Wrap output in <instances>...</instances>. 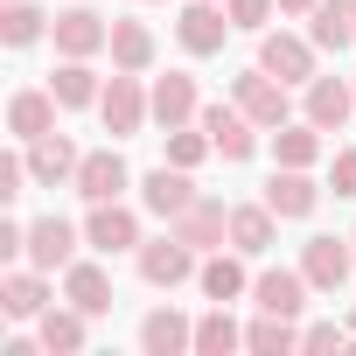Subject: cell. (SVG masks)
Masks as SVG:
<instances>
[{
    "mask_svg": "<svg viewBox=\"0 0 356 356\" xmlns=\"http://www.w3.org/2000/svg\"><path fill=\"white\" fill-rule=\"evenodd\" d=\"M147 112H154V98L140 91V70H119V77L98 91V119H105L112 140H133V133L147 126Z\"/></svg>",
    "mask_w": 356,
    "mask_h": 356,
    "instance_id": "cell-1",
    "label": "cell"
},
{
    "mask_svg": "<svg viewBox=\"0 0 356 356\" xmlns=\"http://www.w3.org/2000/svg\"><path fill=\"white\" fill-rule=\"evenodd\" d=\"M196 126L210 133V147H217L224 161H252V147H259V119H252L238 98H231V105H203Z\"/></svg>",
    "mask_w": 356,
    "mask_h": 356,
    "instance_id": "cell-2",
    "label": "cell"
},
{
    "mask_svg": "<svg viewBox=\"0 0 356 356\" xmlns=\"http://www.w3.org/2000/svg\"><path fill=\"white\" fill-rule=\"evenodd\" d=\"M231 29H238V22H231V8H217V0H189V8L175 15V35H182L189 56H217Z\"/></svg>",
    "mask_w": 356,
    "mask_h": 356,
    "instance_id": "cell-3",
    "label": "cell"
},
{
    "mask_svg": "<svg viewBox=\"0 0 356 356\" xmlns=\"http://www.w3.org/2000/svg\"><path fill=\"white\" fill-rule=\"evenodd\" d=\"M49 35H56L63 56H98V49H112V22H105L98 8H63V15L49 22Z\"/></svg>",
    "mask_w": 356,
    "mask_h": 356,
    "instance_id": "cell-4",
    "label": "cell"
},
{
    "mask_svg": "<svg viewBox=\"0 0 356 356\" xmlns=\"http://www.w3.org/2000/svg\"><path fill=\"white\" fill-rule=\"evenodd\" d=\"M84 245L91 252H140V217L126 210V203H91V217H84Z\"/></svg>",
    "mask_w": 356,
    "mask_h": 356,
    "instance_id": "cell-5",
    "label": "cell"
},
{
    "mask_svg": "<svg viewBox=\"0 0 356 356\" xmlns=\"http://www.w3.org/2000/svg\"><path fill=\"white\" fill-rule=\"evenodd\" d=\"M126 182H133V175H126V161H119L112 147L84 154V161H77V175H70V189H77L84 203H119V196H126Z\"/></svg>",
    "mask_w": 356,
    "mask_h": 356,
    "instance_id": "cell-6",
    "label": "cell"
},
{
    "mask_svg": "<svg viewBox=\"0 0 356 356\" xmlns=\"http://www.w3.org/2000/svg\"><path fill=\"white\" fill-rule=\"evenodd\" d=\"M231 98H238L259 126H286V77H273L266 63H259V70H245V77L231 84Z\"/></svg>",
    "mask_w": 356,
    "mask_h": 356,
    "instance_id": "cell-7",
    "label": "cell"
},
{
    "mask_svg": "<svg viewBox=\"0 0 356 356\" xmlns=\"http://www.w3.org/2000/svg\"><path fill=\"white\" fill-rule=\"evenodd\" d=\"M196 273V245H182V238H154V245H140V280L147 286H182Z\"/></svg>",
    "mask_w": 356,
    "mask_h": 356,
    "instance_id": "cell-8",
    "label": "cell"
},
{
    "mask_svg": "<svg viewBox=\"0 0 356 356\" xmlns=\"http://www.w3.org/2000/svg\"><path fill=\"white\" fill-rule=\"evenodd\" d=\"M140 203L154 210V217H182L189 203H196V182H189V168H175V161H161L154 175H147V182H140Z\"/></svg>",
    "mask_w": 356,
    "mask_h": 356,
    "instance_id": "cell-9",
    "label": "cell"
},
{
    "mask_svg": "<svg viewBox=\"0 0 356 356\" xmlns=\"http://www.w3.org/2000/svg\"><path fill=\"white\" fill-rule=\"evenodd\" d=\"M259 63H266L273 77H286V84H314V42H307V35L273 29V35L259 42Z\"/></svg>",
    "mask_w": 356,
    "mask_h": 356,
    "instance_id": "cell-10",
    "label": "cell"
},
{
    "mask_svg": "<svg viewBox=\"0 0 356 356\" xmlns=\"http://www.w3.org/2000/svg\"><path fill=\"white\" fill-rule=\"evenodd\" d=\"M349 259H356V238L342 245V238H307L300 245V273H307V286H321V293H335L342 280H349Z\"/></svg>",
    "mask_w": 356,
    "mask_h": 356,
    "instance_id": "cell-11",
    "label": "cell"
},
{
    "mask_svg": "<svg viewBox=\"0 0 356 356\" xmlns=\"http://www.w3.org/2000/svg\"><path fill=\"white\" fill-rule=\"evenodd\" d=\"M168 231L182 238V245H196V252H217V245L231 238V210H224V203H210V196H196L182 217L168 224Z\"/></svg>",
    "mask_w": 356,
    "mask_h": 356,
    "instance_id": "cell-12",
    "label": "cell"
},
{
    "mask_svg": "<svg viewBox=\"0 0 356 356\" xmlns=\"http://www.w3.org/2000/svg\"><path fill=\"white\" fill-rule=\"evenodd\" d=\"M70 259H77V231H70L63 217H35V224H29V266L56 273V266H70Z\"/></svg>",
    "mask_w": 356,
    "mask_h": 356,
    "instance_id": "cell-13",
    "label": "cell"
},
{
    "mask_svg": "<svg viewBox=\"0 0 356 356\" xmlns=\"http://www.w3.org/2000/svg\"><path fill=\"white\" fill-rule=\"evenodd\" d=\"M349 112H356V84H342V77H314V84H307V119H314L321 133H342Z\"/></svg>",
    "mask_w": 356,
    "mask_h": 356,
    "instance_id": "cell-14",
    "label": "cell"
},
{
    "mask_svg": "<svg viewBox=\"0 0 356 356\" xmlns=\"http://www.w3.org/2000/svg\"><path fill=\"white\" fill-rule=\"evenodd\" d=\"M140 349L147 356H182V349H196V321H182L175 307H154L140 321Z\"/></svg>",
    "mask_w": 356,
    "mask_h": 356,
    "instance_id": "cell-15",
    "label": "cell"
},
{
    "mask_svg": "<svg viewBox=\"0 0 356 356\" xmlns=\"http://www.w3.org/2000/svg\"><path fill=\"white\" fill-rule=\"evenodd\" d=\"M266 203H273V217H314L321 189L307 182V168H273V182H266Z\"/></svg>",
    "mask_w": 356,
    "mask_h": 356,
    "instance_id": "cell-16",
    "label": "cell"
},
{
    "mask_svg": "<svg viewBox=\"0 0 356 356\" xmlns=\"http://www.w3.org/2000/svg\"><path fill=\"white\" fill-rule=\"evenodd\" d=\"M307 42L342 56V49L356 42V0H321V8L307 15Z\"/></svg>",
    "mask_w": 356,
    "mask_h": 356,
    "instance_id": "cell-17",
    "label": "cell"
},
{
    "mask_svg": "<svg viewBox=\"0 0 356 356\" xmlns=\"http://www.w3.org/2000/svg\"><path fill=\"white\" fill-rule=\"evenodd\" d=\"M8 133H15V140L56 133V91H15V98H8Z\"/></svg>",
    "mask_w": 356,
    "mask_h": 356,
    "instance_id": "cell-18",
    "label": "cell"
},
{
    "mask_svg": "<svg viewBox=\"0 0 356 356\" xmlns=\"http://www.w3.org/2000/svg\"><path fill=\"white\" fill-rule=\"evenodd\" d=\"M63 300L84 307V314H112V280H105V266L70 259V266H63Z\"/></svg>",
    "mask_w": 356,
    "mask_h": 356,
    "instance_id": "cell-19",
    "label": "cell"
},
{
    "mask_svg": "<svg viewBox=\"0 0 356 356\" xmlns=\"http://www.w3.org/2000/svg\"><path fill=\"white\" fill-rule=\"evenodd\" d=\"M252 300H259V314H300L307 307V273H259L252 280Z\"/></svg>",
    "mask_w": 356,
    "mask_h": 356,
    "instance_id": "cell-20",
    "label": "cell"
},
{
    "mask_svg": "<svg viewBox=\"0 0 356 356\" xmlns=\"http://www.w3.org/2000/svg\"><path fill=\"white\" fill-rule=\"evenodd\" d=\"M147 98H154V119H161V126H189V119L203 112V105H196V77H182V70L154 77V91H147Z\"/></svg>",
    "mask_w": 356,
    "mask_h": 356,
    "instance_id": "cell-21",
    "label": "cell"
},
{
    "mask_svg": "<svg viewBox=\"0 0 356 356\" xmlns=\"http://www.w3.org/2000/svg\"><path fill=\"white\" fill-rule=\"evenodd\" d=\"M77 161H84V154H77L63 133L29 140V175H35V182H49V189H56V182H70V175H77Z\"/></svg>",
    "mask_w": 356,
    "mask_h": 356,
    "instance_id": "cell-22",
    "label": "cell"
},
{
    "mask_svg": "<svg viewBox=\"0 0 356 356\" xmlns=\"http://www.w3.org/2000/svg\"><path fill=\"white\" fill-rule=\"evenodd\" d=\"M49 91H56V105H70V112H77V105H98V91H105V84H98L91 56H63V63L49 70Z\"/></svg>",
    "mask_w": 356,
    "mask_h": 356,
    "instance_id": "cell-23",
    "label": "cell"
},
{
    "mask_svg": "<svg viewBox=\"0 0 356 356\" xmlns=\"http://www.w3.org/2000/svg\"><path fill=\"white\" fill-rule=\"evenodd\" d=\"M0 307H8V321H42V307H49L42 266H35V273H8V280H0Z\"/></svg>",
    "mask_w": 356,
    "mask_h": 356,
    "instance_id": "cell-24",
    "label": "cell"
},
{
    "mask_svg": "<svg viewBox=\"0 0 356 356\" xmlns=\"http://www.w3.org/2000/svg\"><path fill=\"white\" fill-rule=\"evenodd\" d=\"M273 203H245V210H231V252H245V259H259V252H273Z\"/></svg>",
    "mask_w": 356,
    "mask_h": 356,
    "instance_id": "cell-25",
    "label": "cell"
},
{
    "mask_svg": "<svg viewBox=\"0 0 356 356\" xmlns=\"http://www.w3.org/2000/svg\"><path fill=\"white\" fill-rule=\"evenodd\" d=\"M321 154V126L314 119H300V126H273V161L280 168H307Z\"/></svg>",
    "mask_w": 356,
    "mask_h": 356,
    "instance_id": "cell-26",
    "label": "cell"
},
{
    "mask_svg": "<svg viewBox=\"0 0 356 356\" xmlns=\"http://www.w3.org/2000/svg\"><path fill=\"white\" fill-rule=\"evenodd\" d=\"M84 321H91L84 307H42V328H35V342L70 356V349H84Z\"/></svg>",
    "mask_w": 356,
    "mask_h": 356,
    "instance_id": "cell-27",
    "label": "cell"
},
{
    "mask_svg": "<svg viewBox=\"0 0 356 356\" xmlns=\"http://www.w3.org/2000/svg\"><path fill=\"white\" fill-rule=\"evenodd\" d=\"M238 342H245V328L231 321V300H217V307L196 321V349H203V356H231Z\"/></svg>",
    "mask_w": 356,
    "mask_h": 356,
    "instance_id": "cell-28",
    "label": "cell"
},
{
    "mask_svg": "<svg viewBox=\"0 0 356 356\" xmlns=\"http://www.w3.org/2000/svg\"><path fill=\"white\" fill-rule=\"evenodd\" d=\"M42 29H49V15L35 8V0H8V8H0V42L8 49H29Z\"/></svg>",
    "mask_w": 356,
    "mask_h": 356,
    "instance_id": "cell-29",
    "label": "cell"
},
{
    "mask_svg": "<svg viewBox=\"0 0 356 356\" xmlns=\"http://www.w3.org/2000/svg\"><path fill=\"white\" fill-rule=\"evenodd\" d=\"M112 63H119V70H147V63H154L147 22H112Z\"/></svg>",
    "mask_w": 356,
    "mask_h": 356,
    "instance_id": "cell-30",
    "label": "cell"
},
{
    "mask_svg": "<svg viewBox=\"0 0 356 356\" xmlns=\"http://www.w3.org/2000/svg\"><path fill=\"white\" fill-rule=\"evenodd\" d=\"M245 349H259V356H286V349H300V328H293L286 314H259V321L245 328Z\"/></svg>",
    "mask_w": 356,
    "mask_h": 356,
    "instance_id": "cell-31",
    "label": "cell"
},
{
    "mask_svg": "<svg viewBox=\"0 0 356 356\" xmlns=\"http://www.w3.org/2000/svg\"><path fill=\"white\" fill-rule=\"evenodd\" d=\"M196 280H203V293H210V300H238V293H245V266H238V259H224V252H217Z\"/></svg>",
    "mask_w": 356,
    "mask_h": 356,
    "instance_id": "cell-32",
    "label": "cell"
},
{
    "mask_svg": "<svg viewBox=\"0 0 356 356\" xmlns=\"http://www.w3.org/2000/svg\"><path fill=\"white\" fill-rule=\"evenodd\" d=\"M203 154H217L203 126H196V133H189V126H168V161H175V168H196Z\"/></svg>",
    "mask_w": 356,
    "mask_h": 356,
    "instance_id": "cell-33",
    "label": "cell"
},
{
    "mask_svg": "<svg viewBox=\"0 0 356 356\" xmlns=\"http://www.w3.org/2000/svg\"><path fill=\"white\" fill-rule=\"evenodd\" d=\"M224 8H231V22H238V29H266L280 0H224Z\"/></svg>",
    "mask_w": 356,
    "mask_h": 356,
    "instance_id": "cell-34",
    "label": "cell"
},
{
    "mask_svg": "<svg viewBox=\"0 0 356 356\" xmlns=\"http://www.w3.org/2000/svg\"><path fill=\"white\" fill-rule=\"evenodd\" d=\"M22 182H29V161H22V154H8V161H0V203H15V196H22Z\"/></svg>",
    "mask_w": 356,
    "mask_h": 356,
    "instance_id": "cell-35",
    "label": "cell"
},
{
    "mask_svg": "<svg viewBox=\"0 0 356 356\" xmlns=\"http://www.w3.org/2000/svg\"><path fill=\"white\" fill-rule=\"evenodd\" d=\"M328 182H335V196H356V147L335 154V175H328Z\"/></svg>",
    "mask_w": 356,
    "mask_h": 356,
    "instance_id": "cell-36",
    "label": "cell"
},
{
    "mask_svg": "<svg viewBox=\"0 0 356 356\" xmlns=\"http://www.w3.org/2000/svg\"><path fill=\"white\" fill-rule=\"evenodd\" d=\"M342 342V328L335 321H314V328H300V349H335Z\"/></svg>",
    "mask_w": 356,
    "mask_h": 356,
    "instance_id": "cell-37",
    "label": "cell"
},
{
    "mask_svg": "<svg viewBox=\"0 0 356 356\" xmlns=\"http://www.w3.org/2000/svg\"><path fill=\"white\" fill-rule=\"evenodd\" d=\"M321 0H280V15H314Z\"/></svg>",
    "mask_w": 356,
    "mask_h": 356,
    "instance_id": "cell-38",
    "label": "cell"
},
{
    "mask_svg": "<svg viewBox=\"0 0 356 356\" xmlns=\"http://www.w3.org/2000/svg\"><path fill=\"white\" fill-rule=\"evenodd\" d=\"M349 328H356V321H349Z\"/></svg>",
    "mask_w": 356,
    "mask_h": 356,
    "instance_id": "cell-39",
    "label": "cell"
},
{
    "mask_svg": "<svg viewBox=\"0 0 356 356\" xmlns=\"http://www.w3.org/2000/svg\"><path fill=\"white\" fill-rule=\"evenodd\" d=\"M349 238H356V231H349Z\"/></svg>",
    "mask_w": 356,
    "mask_h": 356,
    "instance_id": "cell-40",
    "label": "cell"
}]
</instances>
